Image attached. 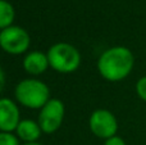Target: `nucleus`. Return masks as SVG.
Returning a JSON list of instances; mask_svg holds the SVG:
<instances>
[{"mask_svg":"<svg viewBox=\"0 0 146 145\" xmlns=\"http://www.w3.org/2000/svg\"><path fill=\"white\" fill-rule=\"evenodd\" d=\"M19 122V109L17 104L7 98L0 99V131L1 132L15 131Z\"/></svg>","mask_w":146,"mask_h":145,"instance_id":"0eeeda50","label":"nucleus"},{"mask_svg":"<svg viewBox=\"0 0 146 145\" xmlns=\"http://www.w3.org/2000/svg\"><path fill=\"white\" fill-rule=\"evenodd\" d=\"M49 59L48 54H44L41 51H32L28 53L23 59V68L27 73L37 76L48 69Z\"/></svg>","mask_w":146,"mask_h":145,"instance_id":"6e6552de","label":"nucleus"},{"mask_svg":"<svg viewBox=\"0 0 146 145\" xmlns=\"http://www.w3.org/2000/svg\"><path fill=\"white\" fill-rule=\"evenodd\" d=\"M15 98L18 103L31 109L42 108L50 100V90L48 85L35 78L21 81L15 87Z\"/></svg>","mask_w":146,"mask_h":145,"instance_id":"f03ea898","label":"nucleus"},{"mask_svg":"<svg viewBox=\"0 0 146 145\" xmlns=\"http://www.w3.org/2000/svg\"><path fill=\"white\" fill-rule=\"evenodd\" d=\"M4 85H5V73L3 71V68L0 67V92L4 89Z\"/></svg>","mask_w":146,"mask_h":145,"instance_id":"4468645a","label":"nucleus"},{"mask_svg":"<svg viewBox=\"0 0 146 145\" xmlns=\"http://www.w3.org/2000/svg\"><path fill=\"white\" fill-rule=\"evenodd\" d=\"M90 130L100 139H109L115 136L118 131V121L115 116L108 109H96L90 116Z\"/></svg>","mask_w":146,"mask_h":145,"instance_id":"423d86ee","label":"nucleus"},{"mask_svg":"<svg viewBox=\"0 0 146 145\" xmlns=\"http://www.w3.org/2000/svg\"><path fill=\"white\" fill-rule=\"evenodd\" d=\"M104 145H126V141L121 138V136H111V138L106 139Z\"/></svg>","mask_w":146,"mask_h":145,"instance_id":"ddd939ff","label":"nucleus"},{"mask_svg":"<svg viewBox=\"0 0 146 145\" xmlns=\"http://www.w3.org/2000/svg\"><path fill=\"white\" fill-rule=\"evenodd\" d=\"M49 66L60 73H72L80 67L81 54L71 44H54L48 53Z\"/></svg>","mask_w":146,"mask_h":145,"instance_id":"7ed1b4c3","label":"nucleus"},{"mask_svg":"<svg viewBox=\"0 0 146 145\" xmlns=\"http://www.w3.org/2000/svg\"><path fill=\"white\" fill-rule=\"evenodd\" d=\"M0 145H19V143H18V138L12 132L0 131Z\"/></svg>","mask_w":146,"mask_h":145,"instance_id":"9b49d317","label":"nucleus"},{"mask_svg":"<svg viewBox=\"0 0 146 145\" xmlns=\"http://www.w3.org/2000/svg\"><path fill=\"white\" fill-rule=\"evenodd\" d=\"M31 39L28 32L22 27L10 26L0 31V46L8 54H23L30 48Z\"/></svg>","mask_w":146,"mask_h":145,"instance_id":"20e7f679","label":"nucleus"},{"mask_svg":"<svg viewBox=\"0 0 146 145\" xmlns=\"http://www.w3.org/2000/svg\"><path fill=\"white\" fill-rule=\"evenodd\" d=\"M15 132L21 140L26 141V143H36L42 130H41L38 122H35L32 120H23L19 122Z\"/></svg>","mask_w":146,"mask_h":145,"instance_id":"1a4fd4ad","label":"nucleus"},{"mask_svg":"<svg viewBox=\"0 0 146 145\" xmlns=\"http://www.w3.org/2000/svg\"><path fill=\"white\" fill-rule=\"evenodd\" d=\"M136 92L140 99L146 103V76H142L136 82Z\"/></svg>","mask_w":146,"mask_h":145,"instance_id":"f8f14e48","label":"nucleus"},{"mask_svg":"<svg viewBox=\"0 0 146 145\" xmlns=\"http://www.w3.org/2000/svg\"><path fill=\"white\" fill-rule=\"evenodd\" d=\"M66 108L62 100L50 99L42 108L38 116V125L42 132L53 134L60 127L64 118Z\"/></svg>","mask_w":146,"mask_h":145,"instance_id":"39448f33","label":"nucleus"},{"mask_svg":"<svg viewBox=\"0 0 146 145\" xmlns=\"http://www.w3.org/2000/svg\"><path fill=\"white\" fill-rule=\"evenodd\" d=\"M135 57L126 46H113L105 50L98 61V71L101 77L110 82L124 80L132 72Z\"/></svg>","mask_w":146,"mask_h":145,"instance_id":"f257e3e1","label":"nucleus"},{"mask_svg":"<svg viewBox=\"0 0 146 145\" xmlns=\"http://www.w3.org/2000/svg\"><path fill=\"white\" fill-rule=\"evenodd\" d=\"M23 145H42V144H38V143H26Z\"/></svg>","mask_w":146,"mask_h":145,"instance_id":"2eb2a0df","label":"nucleus"},{"mask_svg":"<svg viewBox=\"0 0 146 145\" xmlns=\"http://www.w3.org/2000/svg\"><path fill=\"white\" fill-rule=\"evenodd\" d=\"M15 13L14 8L7 0H0V30H4L12 26Z\"/></svg>","mask_w":146,"mask_h":145,"instance_id":"9d476101","label":"nucleus"}]
</instances>
